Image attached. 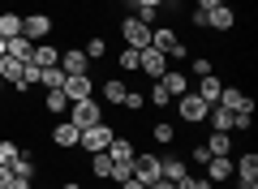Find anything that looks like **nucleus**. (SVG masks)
<instances>
[{"mask_svg":"<svg viewBox=\"0 0 258 189\" xmlns=\"http://www.w3.org/2000/svg\"><path fill=\"white\" fill-rule=\"evenodd\" d=\"M134 180H142V185L159 180V155H151V151H138V155H134Z\"/></svg>","mask_w":258,"mask_h":189,"instance_id":"10","label":"nucleus"},{"mask_svg":"<svg viewBox=\"0 0 258 189\" xmlns=\"http://www.w3.org/2000/svg\"><path fill=\"white\" fill-rule=\"evenodd\" d=\"M220 108H228V112H254V99H249L241 86H228V82H224V90H220Z\"/></svg>","mask_w":258,"mask_h":189,"instance_id":"11","label":"nucleus"},{"mask_svg":"<svg viewBox=\"0 0 258 189\" xmlns=\"http://www.w3.org/2000/svg\"><path fill=\"white\" fill-rule=\"evenodd\" d=\"M99 120H103V103H99V99H78V103H69V125L91 129V125H99Z\"/></svg>","mask_w":258,"mask_h":189,"instance_id":"4","label":"nucleus"},{"mask_svg":"<svg viewBox=\"0 0 258 189\" xmlns=\"http://www.w3.org/2000/svg\"><path fill=\"white\" fill-rule=\"evenodd\" d=\"M232 180H237V189H258V155L254 151H245L232 163Z\"/></svg>","mask_w":258,"mask_h":189,"instance_id":"8","label":"nucleus"},{"mask_svg":"<svg viewBox=\"0 0 258 189\" xmlns=\"http://www.w3.org/2000/svg\"><path fill=\"white\" fill-rule=\"evenodd\" d=\"M0 56H9V39H0Z\"/></svg>","mask_w":258,"mask_h":189,"instance_id":"48","label":"nucleus"},{"mask_svg":"<svg viewBox=\"0 0 258 189\" xmlns=\"http://www.w3.org/2000/svg\"><path fill=\"white\" fill-rule=\"evenodd\" d=\"M203 176L211 180V185H224V180H232V155H211L203 168Z\"/></svg>","mask_w":258,"mask_h":189,"instance_id":"12","label":"nucleus"},{"mask_svg":"<svg viewBox=\"0 0 258 189\" xmlns=\"http://www.w3.org/2000/svg\"><path fill=\"white\" fill-rule=\"evenodd\" d=\"M82 52L91 56V60H103V56H108V43H103V39L95 35V39H86V47H82Z\"/></svg>","mask_w":258,"mask_h":189,"instance_id":"37","label":"nucleus"},{"mask_svg":"<svg viewBox=\"0 0 258 189\" xmlns=\"http://www.w3.org/2000/svg\"><path fill=\"white\" fill-rule=\"evenodd\" d=\"M232 26H237V13H232L228 5H220V9L207 13V30H220L224 35V30H232Z\"/></svg>","mask_w":258,"mask_h":189,"instance_id":"19","label":"nucleus"},{"mask_svg":"<svg viewBox=\"0 0 258 189\" xmlns=\"http://www.w3.org/2000/svg\"><path fill=\"white\" fill-rule=\"evenodd\" d=\"M0 78H5V86H18V78H22V60H13V56H0Z\"/></svg>","mask_w":258,"mask_h":189,"instance_id":"27","label":"nucleus"},{"mask_svg":"<svg viewBox=\"0 0 258 189\" xmlns=\"http://www.w3.org/2000/svg\"><path fill=\"white\" fill-rule=\"evenodd\" d=\"M138 56H142V52H134V47H120V52H116V65H120L125 73H134V69H138Z\"/></svg>","mask_w":258,"mask_h":189,"instance_id":"33","label":"nucleus"},{"mask_svg":"<svg viewBox=\"0 0 258 189\" xmlns=\"http://www.w3.org/2000/svg\"><path fill=\"white\" fill-rule=\"evenodd\" d=\"M220 90H224V82L215 78V73H207V78H198V90H194V95H198L207 108H215V103H220Z\"/></svg>","mask_w":258,"mask_h":189,"instance_id":"18","label":"nucleus"},{"mask_svg":"<svg viewBox=\"0 0 258 189\" xmlns=\"http://www.w3.org/2000/svg\"><path fill=\"white\" fill-rule=\"evenodd\" d=\"M52 13H22V35L30 39V43H47V35H52Z\"/></svg>","mask_w":258,"mask_h":189,"instance_id":"6","label":"nucleus"},{"mask_svg":"<svg viewBox=\"0 0 258 189\" xmlns=\"http://www.w3.org/2000/svg\"><path fill=\"white\" fill-rule=\"evenodd\" d=\"M151 138H155V142H172V138H176V125H172V120H155V125H151Z\"/></svg>","mask_w":258,"mask_h":189,"instance_id":"30","label":"nucleus"},{"mask_svg":"<svg viewBox=\"0 0 258 189\" xmlns=\"http://www.w3.org/2000/svg\"><path fill=\"white\" fill-rule=\"evenodd\" d=\"M203 146L211 155H232V134H215V129H211V138H207Z\"/></svg>","mask_w":258,"mask_h":189,"instance_id":"28","label":"nucleus"},{"mask_svg":"<svg viewBox=\"0 0 258 189\" xmlns=\"http://www.w3.org/2000/svg\"><path fill=\"white\" fill-rule=\"evenodd\" d=\"M147 189H176V185H172V180H164V176H159V180H151Z\"/></svg>","mask_w":258,"mask_h":189,"instance_id":"46","label":"nucleus"},{"mask_svg":"<svg viewBox=\"0 0 258 189\" xmlns=\"http://www.w3.org/2000/svg\"><path fill=\"white\" fill-rule=\"evenodd\" d=\"M189 159H194V163H203V168H207V159H211V151H207V146L198 142V146H194V151H189Z\"/></svg>","mask_w":258,"mask_h":189,"instance_id":"40","label":"nucleus"},{"mask_svg":"<svg viewBox=\"0 0 258 189\" xmlns=\"http://www.w3.org/2000/svg\"><path fill=\"white\" fill-rule=\"evenodd\" d=\"M30 47H35V43H30L26 35H18V39H9V56H13V60H30Z\"/></svg>","mask_w":258,"mask_h":189,"instance_id":"31","label":"nucleus"},{"mask_svg":"<svg viewBox=\"0 0 258 189\" xmlns=\"http://www.w3.org/2000/svg\"><path fill=\"white\" fill-rule=\"evenodd\" d=\"M64 99L78 103V99H95V78L91 73H64Z\"/></svg>","mask_w":258,"mask_h":189,"instance_id":"7","label":"nucleus"},{"mask_svg":"<svg viewBox=\"0 0 258 189\" xmlns=\"http://www.w3.org/2000/svg\"><path fill=\"white\" fill-rule=\"evenodd\" d=\"M39 86H43V90H60L64 86V69H60V65H47L43 78H39Z\"/></svg>","mask_w":258,"mask_h":189,"instance_id":"29","label":"nucleus"},{"mask_svg":"<svg viewBox=\"0 0 258 189\" xmlns=\"http://www.w3.org/2000/svg\"><path fill=\"white\" fill-rule=\"evenodd\" d=\"M207 125H211L215 134H232V112H228V108H220V103H215V108L207 112Z\"/></svg>","mask_w":258,"mask_h":189,"instance_id":"24","label":"nucleus"},{"mask_svg":"<svg viewBox=\"0 0 258 189\" xmlns=\"http://www.w3.org/2000/svg\"><path fill=\"white\" fill-rule=\"evenodd\" d=\"M43 112H47V116H64V112H69L64 90H43Z\"/></svg>","mask_w":258,"mask_h":189,"instance_id":"22","label":"nucleus"},{"mask_svg":"<svg viewBox=\"0 0 258 189\" xmlns=\"http://www.w3.org/2000/svg\"><path fill=\"white\" fill-rule=\"evenodd\" d=\"M0 9H5V5H0Z\"/></svg>","mask_w":258,"mask_h":189,"instance_id":"51","label":"nucleus"},{"mask_svg":"<svg viewBox=\"0 0 258 189\" xmlns=\"http://www.w3.org/2000/svg\"><path fill=\"white\" fill-rule=\"evenodd\" d=\"M129 176H134V159H129V163H112V176H108V180H116V185H125Z\"/></svg>","mask_w":258,"mask_h":189,"instance_id":"39","label":"nucleus"},{"mask_svg":"<svg viewBox=\"0 0 258 189\" xmlns=\"http://www.w3.org/2000/svg\"><path fill=\"white\" fill-rule=\"evenodd\" d=\"M91 176H95V180H108V176H112V155H108V151L91 155Z\"/></svg>","mask_w":258,"mask_h":189,"instance_id":"26","label":"nucleus"},{"mask_svg":"<svg viewBox=\"0 0 258 189\" xmlns=\"http://www.w3.org/2000/svg\"><path fill=\"white\" fill-rule=\"evenodd\" d=\"M78 134H82L78 125L56 120V125H52V146H56V151H74V146H78Z\"/></svg>","mask_w":258,"mask_h":189,"instance_id":"14","label":"nucleus"},{"mask_svg":"<svg viewBox=\"0 0 258 189\" xmlns=\"http://www.w3.org/2000/svg\"><path fill=\"white\" fill-rule=\"evenodd\" d=\"M224 0H198V5H194V9H203V13H211V9H220Z\"/></svg>","mask_w":258,"mask_h":189,"instance_id":"44","label":"nucleus"},{"mask_svg":"<svg viewBox=\"0 0 258 189\" xmlns=\"http://www.w3.org/2000/svg\"><path fill=\"white\" fill-rule=\"evenodd\" d=\"M151 47H155V52H164L168 65H181L185 56H189V47L181 43V35H176L172 26H151Z\"/></svg>","mask_w":258,"mask_h":189,"instance_id":"1","label":"nucleus"},{"mask_svg":"<svg viewBox=\"0 0 258 189\" xmlns=\"http://www.w3.org/2000/svg\"><path fill=\"white\" fill-rule=\"evenodd\" d=\"M159 82H164V90H168V95H172V99H176V95H185V90H189V73H185L181 65H168V73H164V78H159Z\"/></svg>","mask_w":258,"mask_h":189,"instance_id":"16","label":"nucleus"},{"mask_svg":"<svg viewBox=\"0 0 258 189\" xmlns=\"http://www.w3.org/2000/svg\"><path fill=\"white\" fill-rule=\"evenodd\" d=\"M0 95H5V78H0Z\"/></svg>","mask_w":258,"mask_h":189,"instance_id":"50","label":"nucleus"},{"mask_svg":"<svg viewBox=\"0 0 258 189\" xmlns=\"http://www.w3.org/2000/svg\"><path fill=\"white\" fill-rule=\"evenodd\" d=\"M22 155V146L13 142V138H0V163H5V168H13V159H18Z\"/></svg>","mask_w":258,"mask_h":189,"instance_id":"32","label":"nucleus"},{"mask_svg":"<svg viewBox=\"0 0 258 189\" xmlns=\"http://www.w3.org/2000/svg\"><path fill=\"white\" fill-rule=\"evenodd\" d=\"M185 172H189V163H181L176 155H159V176H164V180H172V185H176Z\"/></svg>","mask_w":258,"mask_h":189,"instance_id":"20","label":"nucleus"},{"mask_svg":"<svg viewBox=\"0 0 258 189\" xmlns=\"http://www.w3.org/2000/svg\"><path fill=\"white\" fill-rule=\"evenodd\" d=\"M176 189H215V185H211L207 176H194V172H185V176L176 180Z\"/></svg>","mask_w":258,"mask_h":189,"instance_id":"34","label":"nucleus"},{"mask_svg":"<svg viewBox=\"0 0 258 189\" xmlns=\"http://www.w3.org/2000/svg\"><path fill=\"white\" fill-rule=\"evenodd\" d=\"M189 73H194V78H207V73H215L211 56H198V60H189Z\"/></svg>","mask_w":258,"mask_h":189,"instance_id":"38","label":"nucleus"},{"mask_svg":"<svg viewBox=\"0 0 258 189\" xmlns=\"http://www.w3.org/2000/svg\"><path fill=\"white\" fill-rule=\"evenodd\" d=\"M9 189H35V180H26V176H13V180H9Z\"/></svg>","mask_w":258,"mask_h":189,"instance_id":"43","label":"nucleus"},{"mask_svg":"<svg viewBox=\"0 0 258 189\" xmlns=\"http://www.w3.org/2000/svg\"><path fill=\"white\" fill-rule=\"evenodd\" d=\"M120 47H134V52L151 47V26H147V22H138L134 13H129V18L120 22Z\"/></svg>","mask_w":258,"mask_h":189,"instance_id":"3","label":"nucleus"},{"mask_svg":"<svg viewBox=\"0 0 258 189\" xmlns=\"http://www.w3.org/2000/svg\"><path fill=\"white\" fill-rule=\"evenodd\" d=\"M56 60H60V47H52V43L30 47V65H39V69H47V65H56Z\"/></svg>","mask_w":258,"mask_h":189,"instance_id":"21","label":"nucleus"},{"mask_svg":"<svg viewBox=\"0 0 258 189\" xmlns=\"http://www.w3.org/2000/svg\"><path fill=\"white\" fill-rule=\"evenodd\" d=\"M13 176H26V180L39 176V163H35V155H30V151H22L18 159H13Z\"/></svg>","mask_w":258,"mask_h":189,"instance_id":"25","label":"nucleus"},{"mask_svg":"<svg viewBox=\"0 0 258 189\" xmlns=\"http://www.w3.org/2000/svg\"><path fill=\"white\" fill-rule=\"evenodd\" d=\"M120 108H129V112H142V108H147V95H142V90H125Z\"/></svg>","mask_w":258,"mask_h":189,"instance_id":"36","label":"nucleus"},{"mask_svg":"<svg viewBox=\"0 0 258 189\" xmlns=\"http://www.w3.org/2000/svg\"><path fill=\"white\" fill-rule=\"evenodd\" d=\"M112 138H116V125L99 120V125H91V129H82V134H78V146H82L86 155H99V151H108Z\"/></svg>","mask_w":258,"mask_h":189,"instance_id":"2","label":"nucleus"},{"mask_svg":"<svg viewBox=\"0 0 258 189\" xmlns=\"http://www.w3.org/2000/svg\"><path fill=\"white\" fill-rule=\"evenodd\" d=\"M60 189H82V185H78V180H64V185Z\"/></svg>","mask_w":258,"mask_h":189,"instance_id":"49","label":"nucleus"},{"mask_svg":"<svg viewBox=\"0 0 258 189\" xmlns=\"http://www.w3.org/2000/svg\"><path fill=\"white\" fill-rule=\"evenodd\" d=\"M9 180H13V168H5V163H0V189H9Z\"/></svg>","mask_w":258,"mask_h":189,"instance_id":"45","label":"nucleus"},{"mask_svg":"<svg viewBox=\"0 0 258 189\" xmlns=\"http://www.w3.org/2000/svg\"><path fill=\"white\" fill-rule=\"evenodd\" d=\"M125 5H129V9H134V5H151V9H159V13H164V5H168V0H125Z\"/></svg>","mask_w":258,"mask_h":189,"instance_id":"42","label":"nucleus"},{"mask_svg":"<svg viewBox=\"0 0 258 189\" xmlns=\"http://www.w3.org/2000/svg\"><path fill=\"white\" fill-rule=\"evenodd\" d=\"M56 65H60L64 73H91V56H86L82 47H69V52H60V60H56Z\"/></svg>","mask_w":258,"mask_h":189,"instance_id":"15","label":"nucleus"},{"mask_svg":"<svg viewBox=\"0 0 258 189\" xmlns=\"http://www.w3.org/2000/svg\"><path fill=\"white\" fill-rule=\"evenodd\" d=\"M138 69L147 73L151 82H159V78L168 73V56H164V52H155V47H142V56H138Z\"/></svg>","mask_w":258,"mask_h":189,"instance_id":"9","label":"nucleus"},{"mask_svg":"<svg viewBox=\"0 0 258 189\" xmlns=\"http://www.w3.org/2000/svg\"><path fill=\"white\" fill-rule=\"evenodd\" d=\"M108 155H112V163H129L134 155H138V142H134V138H125V134H116V138L108 142Z\"/></svg>","mask_w":258,"mask_h":189,"instance_id":"17","label":"nucleus"},{"mask_svg":"<svg viewBox=\"0 0 258 189\" xmlns=\"http://www.w3.org/2000/svg\"><path fill=\"white\" fill-rule=\"evenodd\" d=\"M125 78H108L103 86H95V99L99 103H112V108H120V99H125Z\"/></svg>","mask_w":258,"mask_h":189,"instance_id":"13","label":"nucleus"},{"mask_svg":"<svg viewBox=\"0 0 258 189\" xmlns=\"http://www.w3.org/2000/svg\"><path fill=\"white\" fill-rule=\"evenodd\" d=\"M120 189H147V185H142V180H134V176H129V180H125V185H120Z\"/></svg>","mask_w":258,"mask_h":189,"instance_id":"47","label":"nucleus"},{"mask_svg":"<svg viewBox=\"0 0 258 189\" xmlns=\"http://www.w3.org/2000/svg\"><path fill=\"white\" fill-rule=\"evenodd\" d=\"M172 103H176V112H181V120H185V125H207V112H211V108H207V103L198 99L194 90H185V95H176Z\"/></svg>","mask_w":258,"mask_h":189,"instance_id":"5","label":"nucleus"},{"mask_svg":"<svg viewBox=\"0 0 258 189\" xmlns=\"http://www.w3.org/2000/svg\"><path fill=\"white\" fill-rule=\"evenodd\" d=\"M22 35V13L0 9V39H18Z\"/></svg>","mask_w":258,"mask_h":189,"instance_id":"23","label":"nucleus"},{"mask_svg":"<svg viewBox=\"0 0 258 189\" xmlns=\"http://www.w3.org/2000/svg\"><path fill=\"white\" fill-rule=\"evenodd\" d=\"M189 26H198V30H207V13H203V9H194V13H189Z\"/></svg>","mask_w":258,"mask_h":189,"instance_id":"41","label":"nucleus"},{"mask_svg":"<svg viewBox=\"0 0 258 189\" xmlns=\"http://www.w3.org/2000/svg\"><path fill=\"white\" fill-rule=\"evenodd\" d=\"M151 108H172V95L164 90V82H155V86H151Z\"/></svg>","mask_w":258,"mask_h":189,"instance_id":"35","label":"nucleus"}]
</instances>
